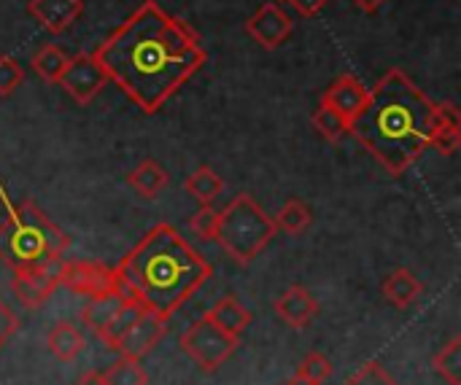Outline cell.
Returning a JSON list of instances; mask_svg holds the SVG:
<instances>
[{"label": "cell", "instance_id": "1", "mask_svg": "<svg viewBox=\"0 0 461 385\" xmlns=\"http://www.w3.org/2000/svg\"><path fill=\"white\" fill-rule=\"evenodd\" d=\"M92 54L146 116L162 111L208 62L197 30L157 0H143Z\"/></svg>", "mask_w": 461, "mask_h": 385}, {"label": "cell", "instance_id": "2", "mask_svg": "<svg viewBox=\"0 0 461 385\" xmlns=\"http://www.w3.org/2000/svg\"><path fill=\"white\" fill-rule=\"evenodd\" d=\"M438 103H432L408 73L392 67L370 89L365 111L354 119V135L370 157L392 175H402L429 148Z\"/></svg>", "mask_w": 461, "mask_h": 385}, {"label": "cell", "instance_id": "3", "mask_svg": "<svg viewBox=\"0 0 461 385\" xmlns=\"http://www.w3.org/2000/svg\"><path fill=\"white\" fill-rule=\"evenodd\" d=\"M116 270L138 289L143 305L165 318H173L213 275L211 262L170 224L151 227L122 256Z\"/></svg>", "mask_w": 461, "mask_h": 385}, {"label": "cell", "instance_id": "4", "mask_svg": "<svg viewBox=\"0 0 461 385\" xmlns=\"http://www.w3.org/2000/svg\"><path fill=\"white\" fill-rule=\"evenodd\" d=\"M0 202L5 208V221H0V262L11 267V273L27 267H57L70 237L32 200L14 205L3 184Z\"/></svg>", "mask_w": 461, "mask_h": 385}, {"label": "cell", "instance_id": "5", "mask_svg": "<svg viewBox=\"0 0 461 385\" xmlns=\"http://www.w3.org/2000/svg\"><path fill=\"white\" fill-rule=\"evenodd\" d=\"M278 235L273 216L262 210V205L251 194H238L221 213L216 227L219 248L240 267L251 264Z\"/></svg>", "mask_w": 461, "mask_h": 385}, {"label": "cell", "instance_id": "6", "mask_svg": "<svg viewBox=\"0 0 461 385\" xmlns=\"http://www.w3.org/2000/svg\"><path fill=\"white\" fill-rule=\"evenodd\" d=\"M170 318L149 310V308H127L122 318L111 327V332L103 337L105 348L124 359H143L146 354L159 345V340L167 335Z\"/></svg>", "mask_w": 461, "mask_h": 385}, {"label": "cell", "instance_id": "7", "mask_svg": "<svg viewBox=\"0 0 461 385\" xmlns=\"http://www.w3.org/2000/svg\"><path fill=\"white\" fill-rule=\"evenodd\" d=\"M240 345V337L227 335L219 329L208 316L194 321L184 335H181V351L203 370V372H216L224 362L235 356Z\"/></svg>", "mask_w": 461, "mask_h": 385}, {"label": "cell", "instance_id": "8", "mask_svg": "<svg viewBox=\"0 0 461 385\" xmlns=\"http://www.w3.org/2000/svg\"><path fill=\"white\" fill-rule=\"evenodd\" d=\"M105 84H108V76L92 51H81V54L70 57V62L59 78V86L65 89V94L73 97V103H78V105H89L105 89Z\"/></svg>", "mask_w": 461, "mask_h": 385}, {"label": "cell", "instance_id": "9", "mask_svg": "<svg viewBox=\"0 0 461 385\" xmlns=\"http://www.w3.org/2000/svg\"><path fill=\"white\" fill-rule=\"evenodd\" d=\"M57 273V283L65 286L73 294H84V297H105L111 294V278H113V267H105L100 262H59L54 267Z\"/></svg>", "mask_w": 461, "mask_h": 385}, {"label": "cell", "instance_id": "10", "mask_svg": "<svg viewBox=\"0 0 461 385\" xmlns=\"http://www.w3.org/2000/svg\"><path fill=\"white\" fill-rule=\"evenodd\" d=\"M292 30H294V24H292L289 13H286L276 0L262 3V5L249 16V22H246V32H249L262 49H267V51L281 49V46L289 40Z\"/></svg>", "mask_w": 461, "mask_h": 385}, {"label": "cell", "instance_id": "11", "mask_svg": "<svg viewBox=\"0 0 461 385\" xmlns=\"http://www.w3.org/2000/svg\"><path fill=\"white\" fill-rule=\"evenodd\" d=\"M11 289L22 308L41 310L49 302V297L59 289V283L54 267H27V270H14Z\"/></svg>", "mask_w": 461, "mask_h": 385}, {"label": "cell", "instance_id": "12", "mask_svg": "<svg viewBox=\"0 0 461 385\" xmlns=\"http://www.w3.org/2000/svg\"><path fill=\"white\" fill-rule=\"evenodd\" d=\"M367 94H370V89H367L354 73H343V76H338V78L324 89L321 103L330 105V108H335L348 124H354V119H357V116L365 111V105H367Z\"/></svg>", "mask_w": 461, "mask_h": 385}, {"label": "cell", "instance_id": "13", "mask_svg": "<svg viewBox=\"0 0 461 385\" xmlns=\"http://www.w3.org/2000/svg\"><path fill=\"white\" fill-rule=\"evenodd\" d=\"M27 13L51 35L70 30L84 13V0H30Z\"/></svg>", "mask_w": 461, "mask_h": 385}, {"label": "cell", "instance_id": "14", "mask_svg": "<svg viewBox=\"0 0 461 385\" xmlns=\"http://www.w3.org/2000/svg\"><path fill=\"white\" fill-rule=\"evenodd\" d=\"M273 308H276V316L286 324V327H292V329H305V327H311V321L319 316V302H316V297L305 289V286H289L276 302H273Z\"/></svg>", "mask_w": 461, "mask_h": 385}, {"label": "cell", "instance_id": "15", "mask_svg": "<svg viewBox=\"0 0 461 385\" xmlns=\"http://www.w3.org/2000/svg\"><path fill=\"white\" fill-rule=\"evenodd\" d=\"M461 146V116L454 103H438L435 111V127L429 138V148H435L443 157H454Z\"/></svg>", "mask_w": 461, "mask_h": 385}, {"label": "cell", "instance_id": "16", "mask_svg": "<svg viewBox=\"0 0 461 385\" xmlns=\"http://www.w3.org/2000/svg\"><path fill=\"white\" fill-rule=\"evenodd\" d=\"M127 310V305H122L113 294L105 297H92L84 310H81V324L95 335V337H105L111 332V327L122 318V313Z\"/></svg>", "mask_w": 461, "mask_h": 385}, {"label": "cell", "instance_id": "17", "mask_svg": "<svg viewBox=\"0 0 461 385\" xmlns=\"http://www.w3.org/2000/svg\"><path fill=\"white\" fill-rule=\"evenodd\" d=\"M84 345H86V340L73 321H57L46 335L49 354L62 364H73L84 354Z\"/></svg>", "mask_w": 461, "mask_h": 385}, {"label": "cell", "instance_id": "18", "mask_svg": "<svg viewBox=\"0 0 461 385\" xmlns=\"http://www.w3.org/2000/svg\"><path fill=\"white\" fill-rule=\"evenodd\" d=\"M421 291H424L421 281H419L408 267L394 270V273L384 281V286H381L384 300H386L392 308H397V310H408V308L421 297Z\"/></svg>", "mask_w": 461, "mask_h": 385}, {"label": "cell", "instance_id": "19", "mask_svg": "<svg viewBox=\"0 0 461 385\" xmlns=\"http://www.w3.org/2000/svg\"><path fill=\"white\" fill-rule=\"evenodd\" d=\"M167 184H170V173L154 159H143L138 167L127 173V186L143 200H154L159 192L167 189Z\"/></svg>", "mask_w": 461, "mask_h": 385}, {"label": "cell", "instance_id": "20", "mask_svg": "<svg viewBox=\"0 0 461 385\" xmlns=\"http://www.w3.org/2000/svg\"><path fill=\"white\" fill-rule=\"evenodd\" d=\"M219 329H224L227 335H232V337H240L246 329H249V324H251V310H246L240 302H238V297H232V294H227V297H221L208 313H205Z\"/></svg>", "mask_w": 461, "mask_h": 385}, {"label": "cell", "instance_id": "21", "mask_svg": "<svg viewBox=\"0 0 461 385\" xmlns=\"http://www.w3.org/2000/svg\"><path fill=\"white\" fill-rule=\"evenodd\" d=\"M273 224H276L278 232L303 235V232H308L311 224H313V210H311V205L303 202L300 197H292V200H286V202L278 208V213L273 216Z\"/></svg>", "mask_w": 461, "mask_h": 385}, {"label": "cell", "instance_id": "22", "mask_svg": "<svg viewBox=\"0 0 461 385\" xmlns=\"http://www.w3.org/2000/svg\"><path fill=\"white\" fill-rule=\"evenodd\" d=\"M184 189H186V194L194 197L200 205H213V202L219 200V194L224 192V181H221V175H219L213 167L203 165V167H197V170L184 181Z\"/></svg>", "mask_w": 461, "mask_h": 385}, {"label": "cell", "instance_id": "23", "mask_svg": "<svg viewBox=\"0 0 461 385\" xmlns=\"http://www.w3.org/2000/svg\"><path fill=\"white\" fill-rule=\"evenodd\" d=\"M68 62H70V57H68L65 49H59L57 43L41 46V49L32 54V59H30L32 70H35V73L41 76V81H46V84H59V78H62Z\"/></svg>", "mask_w": 461, "mask_h": 385}, {"label": "cell", "instance_id": "24", "mask_svg": "<svg viewBox=\"0 0 461 385\" xmlns=\"http://www.w3.org/2000/svg\"><path fill=\"white\" fill-rule=\"evenodd\" d=\"M103 381L105 385H149V375L146 370L140 367L138 359H124L119 356L113 364H108L103 372Z\"/></svg>", "mask_w": 461, "mask_h": 385}, {"label": "cell", "instance_id": "25", "mask_svg": "<svg viewBox=\"0 0 461 385\" xmlns=\"http://www.w3.org/2000/svg\"><path fill=\"white\" fill-rule=\"evenodd\" d=\"M432 367L448 385H461V337H451L435 354Z\"/></svg>", "mask_w": 461, "mask_h": 385}, {"label": "cell", "instance_id": "26", "mask_svg": "<svg viewBox=\"0 0 461 385\" xmlns=\"http://www.w3.org/2000/svg\"><path fill=\"white\" fill-rule=\"evenodd\" d=\"M311 121H313V127L319 130V135H321L324 140H330V143H340V140L348 135V130H351V124H348L335 108H330V105H324V103L313 111Z\"/></svg>", "mask_w": 461, "mask_h": 385}, {"label": "cell", "instance_id": "27", "mask_svg": "<svg viewBox=\"0 0 461 385\" xmlns=\"http://www.w3.org/2000/svg\"><path fill=\"white\" fill-rule=\"evenodd\" d=\"M330 375H332V362L324 354H308L300 362V367L294 372V381H303V383L311 385H324Z\"/></svg>", "mask_w": 461, "mask_h": 385}, {"label": "cell", "instance_id": "28", "mask_svg": "<svg viewBox=\"0 0 461 385\" xmlns=\"http://www.w3.org/2000/svg\"><path fill=\"white\" fill-rule=\"evenodd\" d=\"M24 81V67L16 57L0 54V97H11Z\"/></svg>", "mask_w": 461, "mask_h": 385}, {"label": "cell", "instance_id": "29", "mask_svg": "<svg viewBox=\"0 0 461 385\" xmlns=\"http://www.w3.org/2000/svg\"><path fill=\"white\" fill-rule=\"evenodd\" d=\"M216 227H219V210H213V205H200V210L189 219V229L200 240H213Z\"/></svg>", "mask_w": 461, "mask_h": 385}, {"label": "cell", "instance_id": "30", "mask_svg": "<svg viewBox=\"0 0 461 385\" xmlns=\"http://www.w3.org/2000/svg\"><path fill=\"white\" fill-rule=\"evenodd\" d=\"M346 385H397V381L378 362H367L346 381Z\"/></svg>", "mask_w": 461, "mask_h": 385}, {"label": "cell", "instance_id": "31", "mask_svg": "<svg viewBox=\"0 0 461 385\" xmlns=\"http://www.w3.org/2000/svg\"><path fill=\"white\" fill-rule=\"evenodd\" d=\"M16 332H19V318H16V313L0 300V348H3Z\"/></svg>", "mask_w": 461, "mask_h": 385}, {"label": "cell", "instance_id": "32", "mask_svg": "<svg viewBox=\"0 0 461 385\" xmlns=\"http://www.w3.org/2000/svg\"><path fill=\"white\" fill-rule=\"evenodd\" d=\"M327 3H330V0H289V5H292L300 16H305V19L319 16V13L327 8Z\"/></svg>", "mask_w": 461, "mask_h": 385}, {"label": "cell", "instance_id": "33", "mask_svg": "<svg viewBox=\"0 0 461 385\" xmlns=\"http://www.w3.org/2000/svg\"><path fill=\"white\" fill-rule=\"evenodd\" d=\"M359 11H365V13H375L386 0H351Z\"/></svg>", "mask_w": 461, "mask_h": 385}, {"label": "cell", "instance_id": "34", "mask_svg": "<svg viewBox=\"0 0 461 385\" xmlns=\"http://www.w3.org/2000/svg\"><path fill=\"white\" fill-rule=\"evenodd\" d=\"M73 385H105V381H103V375L100 372H95V370H89V372H84L78 381Z\"/></svg>", "mask_w": 461, "mask_h": 385}, {"label": "cell", "instance_id": "35", "mask_svg": "<svg viewBox=\"0 0 461 385\" xmlns=\"http://www.w3.org/2000/svg\"><path fill=\"white\" fill-rule=\"evenodd\" d=\"M286 385H311V383H303V381H294V378H292Z\"/></svg>", "mask_w": 461, "mask_h": 385}]
</instances>
